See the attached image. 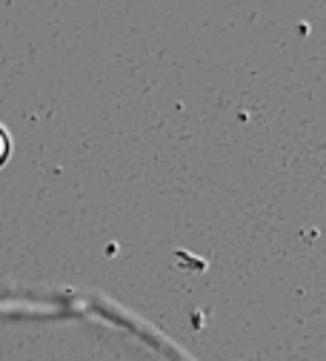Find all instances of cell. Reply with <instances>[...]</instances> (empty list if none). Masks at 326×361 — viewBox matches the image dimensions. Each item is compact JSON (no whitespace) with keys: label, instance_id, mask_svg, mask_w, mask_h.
I'll use <instances>...</instances> for the list:
<instances>
[{"label":"cell","instance_id":"cell-1","mask_svg":"<svg viewBox=\"0 0 326 361\" xmlns=\"http://www.w3.org/2000/svg\"><path fill=\"white\" fill-rule=\"evenodd\" d=\"M6 155H9V138H6V132L0 129V164L6 161Z\"/></svg>","mask_w":326,"mask_h":361}]
</instances>
